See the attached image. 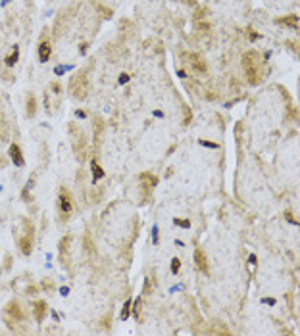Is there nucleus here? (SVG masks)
I'll use <instances>...</instances> for the list:
<instances>
[{"mask_svg": "<svg viewBox=\"0 0 300 336\" xmlns=\"http://www.w3.org/2000/svg\"><path fill=\"white\" fill-rule=\"evenodd\" d=\"M194 261H196V265H198L200 271H204V273L208 271V261H206V255H204V252L200 250V248L194 252Z\"/></svg>", "mask_w": 300, "mask_h": 336, "instance_id": "7ed1b4c3", "label": "nucleus"}, {"mask_svg": "<svg viewBox=\"0 0 300 336\" xmlns=\"http://www.w3.org/2000/svg\"><path fill=\"white\" fill-rule=\"evenodd\" d=\"M140 179H142V181H146L148 186H156V184H158V179L154 177V175H150V173H142Z\"/></svg>", "mask_w": 300, "mask_h": 336, "instance_id": "0eeeda50", "label": "nucleus"}, {"mask_svg": "<svg viewBox=\"0 0 300 336\" xmlns=\"http://www.w3.org/2000/svg\"><path fill=\"white\" fill-rule=\"evenodd\" d=\"M33 313H35L37 321L40 323L44 319V313H46V304H44V301H37V304L33 306Z\"/></svg>", "mask_w": 300, "mask_h": 336, "instance_id": "39448f33", "label": "nucleus"}, {"mask_svg": "<svg viewBox=\"0 0 300 336\" xmlns=\"http://www.w3.org/2000/svg\"><path fill=\"white\" fill-rule=\"evenodd\" d=\"M50 54H52V46L48 42H42L40 46H39V60L44 63V62H48V58H50Z\"/></svg>", "mask_w": 300, "mask_h": 336, "instance_id": "20e7f679", "label": "nucleus"}, {"mask_svg": "<svg viewBox=\"0 0 300 336\" xmlns=\"http://www.w3.org/2000/svg\"><path fill=\"white\" fill-rule=\"evenodd\" d=\"M60 209H62V213H64V215H69L71 211H73L71 196H69V192H68L65 188H62V190H60Z\"/></svg>", "mask_w": 300, "mask_h": 336, "instance_id": "f257e3e1", "label": "nucleus"}, {"mask_svg": "<svg viewBox=\"0 0 300 336\" xmlns=\"http://www.w3.org/2000/svg\"><path fill=\"white\" fill-rule=\"evenodd\" d=\"M152 240H154V244H158V227L152 229Z\"/></svg>", "mask_w": 300, "mask_h": 336, "instance_id": "2eb2a0df", "label": "nucleus"}, {"mask_svg": "<svg viewBox=\"0 0 300 336\" xmlns=\"http://www.w3.org/2000/svg\"><path fill=\"white\" fill-rule=\"evenodd\" d=\"M175 225H179V227H183V229H188V227H191V221H187V219H175Z\"/></svg>", "mask_w": 300, "mask_h": 336, "instance_id": "ddd939ff", "label": "nucleus"}, {"mask_svg": "<svg viewBox=\"0 0 300 336\" xmlns=\"http://www.w3.org/2000/svg\"><path fill=\"white\" fill-rule=\"evenodd\" d=\"M131 307H133V304H131V300H127L125 301V306H123V311H121V319H127L129 317V313H131Z\"/></svg>", "mask_w": 300, "mask_h": 336, "instance_id": "1a4fd4ad", "label": "nucleus"}, {"mask_svg": "<svg viewBox=\"0 0 300 336\" xmlns=\"http://www.w3.org/2000/svg\"><path fill=\"white\" fill-rule=\"evenodd\" d=\"M10 158H12L14 165H17V167H21V165L25 163L23 154H21V148L17 146V144H12V146H10Z\"/></svg>", "mask_w": 300, "mask_h": 336, "instance_id": "f03ea898", "label": "nucleus"}, {"mask_svg": "<svg viewBox=\"0 0 300 336\" xmlns=\"http://www.w3.org/2000/svg\"><path fill=\"white\" fill-rule=\"evenodd\" d=\"M19 250H21V254H25V255L31 254V236H23L19 240Z\"/></svg>", "mask_w": 300, "mask_h": 336, "instance_id": "423d86ee", "label": "nucleus"}, {"mask_svg": "<svg viewBox=\"0 0 300 336\" xmlns=\"http://www.w3.org/2000/svg\"><path fill=\"white\" fill-rule=\"evenodd\" d=\"M119 83H121V85L129 83V75H127V73H121V75H119Z\"/></svg>", "mask_w": 300, "mask_h": 336, "instance_id": "4468645a", "label": "nucleus"}, {"mask_svg": "<svg viewBox=\"0 0 300 336\" xmlns=\"http://www.w3.org/2000/svg\"><path fill=\"white\" fill-rule=\"evenodd\" d=\"M4 2H10V0H4Z\"/></svg>", "mask_w": 300, "mask_h": 336, "instance_id": "f3484780", "label": "nucleus"}, {"mask_svg": "<svg viewBox=\"0 0 300 336\" xmlns=\"http://www.w3.org/2000/svg\"><path fill=\"white\" fill-rule=\"evenodd\" d=\"M93 175H94V181H96V179H100V177H104V171L100 169V165H98L96 161H93Z\"/></svg>", "mask_w": 300, "mask_h": 336, "instance_id": "9d476101", "label": "nucleus"}, {"mask_svg": "<svg viewBox=\"0 0 300 336\" xmlns=\"http://www.w3.org/2000/svg\"><path fill=\"white\" fill-rule=\"evenodd\" d=\"M17 58H19V50L16 48V50H14V54H12V56H8V58H6V63H8V65H14V63L17 62Z\"/></svg>", "mask_w": 300, "mask_h": 336, "instance_id": "9b49d317", "label": "nucleus"}, {"mask_svg": "<svg viewBox=\"0 0 300 336\" xmlns=\"http://www.w3.org/2000/svg\"><path fill=\"white\" fill-rule=\"evenodd\" d=\"M179 269H181V261L177 259V257H173V259H171V271H173V273H179Z\"/></svg>", "mask_w": 300, "mask_h": 336, "instance_id": "f8f14e48", "label": "nucleus"}, {"mask_svg": "<svg viewBox=\"0 0 300 336\" xmlns=\"http://www.w3.org/2000/svg\"><path fill=\"white\" fill-rule=\"evenodd\" d=\"M200 144H204V146H208V148H217V144H214V142H206V140H200Z\"/></svg>", "mask_w": 300, "mask_h": 336, "instance_id": "dca6fc26", "label": "nucleus"}, {"mask_svg": "<svg viewBox=\"0 0 300 336\" xmlns=\"http://www.w3.org/2000/svg\"><path fill=\"white\" fill-rule=\"evenodd\" d=\"M35 114V96H29L27 98V115Z\"/></svg>", "mask_w": 300, "mask_h": 336, "instance_id": "6e6552de", "label": "nucleus"}]
</instances>
